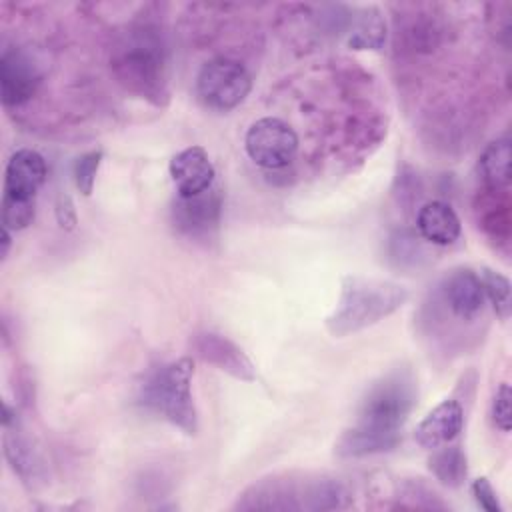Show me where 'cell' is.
I'll use <instances>...</instances> for the list:
<instances>
[{
  "label": "cell",
  "mask_w": 512,
  "mask_h": 512,
  "mask_svg": "<svg viewBox=\"0 0 512 512\" xmlns=\"http://www.w3.org/2000/svg\"><path fill=\"white\" fill-rule=\"evenodd\" d=\"M416 380L410 370L396 368L374 382L360 402L354 424L342 432L336 452L344 458H362L392 450L416 404Z\"/></svg>",
  "instance_id": "cell-1"
},
{
  "label": "cell",
  "mask_w": 512,
  "mask_h": 512,
  "mask_svg": "<svg viewBox=\"0 0 512 512\" xmlns=\"http://www.w3.org/2000/svg\"><path fill=\"white\" fill-rule=\"evenodd\" d=\"M110 66L128 92L158 106L168 100V56L158 28H128L112 48Z\"/></svg>",
  "instance_id": "cell-2"
},
{
  "label": "cell",
  "mask_w": 512,
  "mask_h": 512,
  "mask_svg": "<svg viewBox=\"0 0 512 512\" xmlns=\"http://www.w3.org/2000/svg\"><path fill=\"white\" fill-rule=\"evenodd\" d=\"M408 298L410 292L402 284L380 278L346 276L336 308L326 318V328L336 338L360 332L400 310Z\"/></svg>",
  "instance_id": "cell-3"
},
{
  "label": "cell",
  "mask_w": 512,
  "mask_h": 512,
  "mask_svg": "<svg viewBox=\"0 0 512 512\" xmlns=\"http://www.w3.org/2000/svg\"><path fill=\"white\" fill-rule=\"evenodd\" d=\"M194 360L184 356L158 366L140 388L138 402L192 436L198 430V414L192 398Z\"/></svg>",
  "instance_id": "cell-4"
},
{
  "label": "cell",
  "mask_w": 512,
  "mask_h": 512,
  "mask_svg": "<svg viewBox=\"0 0 512 512\" xmlns=\"http://www.w3.org/2000/svg\"><path fill=\"white\" fill-rule=\"evenodd\" d=\"M252 88V76L240 60L218 56L202 64L196 76V92L200 100L220 112H228L242 104Z\"/></svg>",
  "instance_id": "cell-5"
},
{
  "label": "cell",
  "mask_w": 512,
  "mask_h": 512,
  "mask_svg": "<svg viewBox=\"0 0 512 512\" xmlns=\"http://www.w3.org/2000/svg\"><path fill=\"white\" fill-rule=\"evenodd\" d=\"M244 148L250 160L260 168L280 170L294 160L298 150V136L288 122L266 116L248 128Z\"/></svg>",
  "instance_id": "cell-6"
},
{
  "label": "cell",
  "mask_w": 512,
  "mask_h": 512,
  "mask_svg": "<svg viewBox=\"0 0 512 512\" xmlns=\"http://www.w3.org/2000/svg\"><path fill=\"white\" fill-rule=\"evenodd\" d=\"M240 510H306V478H264L252 484L236 502Z\"/></svg>",
  "instance_id": "cell-7"
},
{
  "label": "cell",
  "mask_w": 512,
  "mask_h": 512,
  "mask_svg": "<svg viewBox=\"0 0 512 512\" xmlns=\"http://www.w3.org/2000/svg\"><path fill=\"white\" fill-rule=\"evenodd\" d=\"M222 194L218 188H210L198 196L180 198L172 206V220L180 234L190 238H208L220 222Z\"/></svg>",
  "instance_id": "cell-8"
},
{
  "label": "cell",
  "mask_w": 512,
  "mask_h": 512,
  "mask_svg": "<svg viewBox=\"0 0 512 512\" xmlns=\"http://www.w3.org/2000/svg\"><path fill=\"white\" fill-rule=\"evenodd\" d=\"M40 84V70L22 48H8L0 58V96L4 106L28 102Z\"/></svg>",
  "instance_id": "cell-9"
},
{
  "label": "cell",
  "mask_w": 512,
  "mask_h": 512,
  "mask_svg": "<svg viewBox=\"0 0 512 512\" xmlns=\"http://www.w3.org/2000/svg\"><path fill=\"white\" fill-rule=\"evenodd\" d=\"M46 180V160L30 148L16 150L4 174V196L2 202L26 204L36 202V192Z\"/></svg>",
  "instance_id": "cell-10"
},
{
  "label": "cell",
  "mask_w": 512,
  "mask_h": 512,
  "mask_svg": "<svg viewBox=\"0 0 512 512\" xmlns=\"http://www.w3.org/2000/svg\"><path fill=\"white\" fill-rule=\"evenodd\" d=\"M192 348L204 362L216 366L218 370L244 382L256 380V368L252 360L230 338L218 332H200L194 336Z\"/></svg>",
  "instance_id": "cell-11"
},
{
  "label": "cell",
  "mask_w": 512,
  "mask_h": 512,
  "mask_svg": "<svg viewBox=\"0 0 512 512\" xmlns=\"http://www.w3.org/2000/svg\"><path fill=\"white\" fill-rule=\"evenodd\" d=\"M170 178L180 198L198 196L214 186L216 170L202 146H188L170 160Z\"/></svg>",
  "instance_id": "cell-12"
},
{
  "label": "cell",
  "mask_w": 512,
  "mask_h": 512,
  "mask_svg": "<svg viewBox=\"0 0 512 512\" xmlns=\"http://www.w3.org/2000/svg\"><path fill=\"white\" fill-rule=\"evenodd\" d=\"M440 294L448 310L460 320L476 318L486 304L480 274L470 268H458L450 272L440 286Z\"/></svg>",
  "instance_id": "cell-13"
},
{
  "label": "cell",
  "mask_w": 512,
  "mask_h": 512,
  "mask_svg": "<svg viewBox=\"0 0 512 512\" xmlns=\"http://www.w3.org/2000/svg\"><path fill=\"white\" fill-rule=\"evenodd\" d=\"M464 426V408L458 400L446 398L434 410H430L424 420L414 430V440L428 450L450 444Z\"/></svg>",
  "instance_id": "cell-14"
},
{
  "label": "cell",
  "mask_w": 512,
  "mask_h": 512,
  "mask_svg": "<svg viewBox=\"0 0 512 512\" xmlns=\"http://www.w3.org/2000/svg\"><path fill=\"white\" fill-rule=\"evenodd\" d=\"M4 456L12 470L22 478L24 484L36 486L44 482L46 478V468L44 460L40 456V450L32 444L28 436H24L18 430V422L12 426L4 428Z\"/></svg>",
  "instance_id": "cell-15"
},
{
  "label": "cell",
  "mask_w": 512,
  "mask_h": 512,
  "mask_svg": "<svg viewBox=\"0 0 512 512\" xmlns=\"http://www.w3.org/2000/svg\"><path fill=\"white\" fill-rule=\"evenodd\" d=\"M416 228L426 242L438 246L454 244L462 232L458 214L450 204L442 200H430L422 204L416 216Z\"/></svg>",
  "instance_id": "cell-16"
},
{
  "label": "cell",
  "mask_w": 512,
  "mask_h": 512,
  "mask_svg": "<svg viewBox=\"0 0 512 512\" xmlns=\"http://www.w3.org/2000/svg\"><path fill=\"white\" fill-rule=\"evenodd\" d=\"M510 158L512 146L508 138L488 144L478 160V174L484 190H506L510 184Z\"/></svg>",
  "instance_id": "cell-17"
},
{
  "label": "cell",
  "mask_w": 512,
  "mask_h": 512,
  "mask_svg": "<svg viewBox=\"0 0 512 512\" xmlns=\"http://www.w3.org/2000/svg\"><path fill=\"white\" fill-rule=\"evenodd\" d=\"M484 196L478 210H482V228L496 240L508 242L510 236V212H508V196L506 190H484Z\"/></svg>",
  "instance_id": "cell-18"
},
{
  "label": "cell",
  "mask_w": 512,
  "mask_h": 512,
  "mask_svg": "<svg viewBox=\"0 0 512 512\" xmlns=\"http://www.w3.org/2000/svg\"><path fill=\"white\" fill-rule=\"evenodd\" d=\"M428 466L436 480H440L444 486L456 488L466 478V456L458 446H438L434 448Z\"/></svg>",
  "instance_id": "cell-19"
},
{
  "label": "cell",
  "mask_w": 512,
  "mask_h": 512,
  "mask_svg": "<svg viewBox=\"0 0 512 512\" xmlns=\"http://www.w3.org/2000/svg\"><path fill=\"white\" fill-rule=\"evenodd\" d=\"M384 22L380 18V12L374 10V8H368V10H362L358 22H356V28L350 36V46L354 48H380L382 42H384Z\"/></svg>",
  "instance_id": "cell-20"
},
{
  "label": "cell",
  "mask_w": 512,
  "mask_h": 512,
  "mask_svg": "<svg viewBox=\"0 0 512 512\" xmlns=\"http://www.w3.org/2000/svg\"><path fill=\"white\" fill-rule=\"evenodd\" d=\"M480 280H482V288H484V296L486 300H490L494 312L506 320L510 316V282L504 274L494 272L490 268H484L480 272Z\"/></svg>",
  "instance_id": "cell-21"
},
{
  "label": "cell",
  "mask_w": 512,
  "mask_h": 512,
  "mask_svg": "<svg viewBox=\"0 0 512 512\" xmlns=\"http://www.w3.org/2000/svg\"><path fill=\"white\" fill-rule=\"evenodd\" d=\"M102 162V150H90L86 154H82L76 162H74V182L78 186V190L84 196L92 194L94 182H96V174Z\"/></svg>",
  "instance_id": "cell-22"
},
{
  "label": "cell",
  "mask_w": 512,
  "mask_h": 512,
  "mask_svg": "<svg viewBox=\"0 0 512 512\" xmlns=\"http://www.w3.org/2000/svg\"><path fill=\"white\" fill-rule=\"evenodd\" d=\"M510 400H512V392L508 384H500L492 402V420L496 424V428H500L502 432L510 430L512 424V408H510Z\"/></svg>",
  "instance_id": "cell-23"
},
{
  "label": "cell",
  "mask_w": 512,
  "mask_h": 512,
  "mask_svg": "<svg viewBox=\"0 0 512 512\" xmlns=\"http://www.w3.org/2000/svg\"><path fill=\"white\" fill-rule=\"evenodd\" d=\"M472 496L476 500V504L486 510V512H502V506L498 502V494L492 488V484L488 482L486 476H480L472 482Z\"/></svg>",
  "instance_id": "cell-24"
},
{
  "label": "cell",
  "mask_w": 512,
  "mask_h": 512,
  "mask_svg": "<svg viewBox=\"0 0 512 512\" xmlns=\"http://www.w3.org/2000/svg\"><path fill=\"white\" fill-rule=\"evenodd\" d=\"M56 220L60 224V228L64 230H72L76 226V210L74 204L70 200L68 194H58L56 198Z\"/></svg>",
  "instance_id": "cell-25"
},
{
  "label": "cell",
  "mask_w": 512,
  "mask_h": 512,
  "mask_svg": "<svg viewBox=\"0 0 512 512\" xmlns=\"http://www.w3.org/2000/svg\"><path fill=\"white\" fill-rule=\"evenodd\" d=\"M2 252H0V256H2V260L8 256V250H10V230L8 228H2Z\"/></svg>",
  "instance_id": "cell-26"
}]
</instances>
